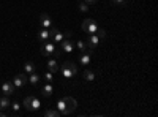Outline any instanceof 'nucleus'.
Returning a JSON list of instances; mask_svg holds the SVG:
<instances>
[{
  "label": "nucleus",
  "instance_id": "bb28decb",
  "mask_svg": "<svg viewBox=\"0 0 158 117\" xmlns=\"http://www.w3.org/2000/svg\"><path fill=\"white\" fill-rule=\"evenodd\" d=\"M111 3L112 5H125L127 0H111Z\"/></svg>",
  "mask_w": 158,
  "mask_h": 117
},
{
  "label": "nucleus",
  "instance_id": "c756f323",
  "mask_svg": "<svg viewBox=\"0 0 158 117\" xmlns=\"http://www.w3.org/2000/svg\"><path fill=\"white\" fill-rule=\"evenodd\" d=\"M3 115H5V112H3V111H0V117H3Z\"/></svg>",
  "mask_w": 158,
  "mask_h": 117
},
{
  "label": "nucleus",
  "instance_id": "2eb2a0df",
  "mask_svg": "<svg viewBox=\"0 0 158 117\" xmlns=\"http://www.w3.org/2000/svg\"><path fill=\"white\" fill-rule=\"evenodd\" d=\"M46 65H48V70L51 73H59V70H60V65H59V62L56 59H48Z\"/></svg>",
  "mask_w": 158,
  "mask_h": 117
},
{
  "label": "nucleus",
  "instance_id": "5701e85b",
  "mask_svg": "<svg viewBox=\"0 0 158 117\" xmlns=\"http://www.w3.org/2000/svg\"><path fill=\"white\" fill-rule=\"evenodd\" d=\"M79 10H81L82 13H87L89 11V5L84 2V0H79Z\"/></svg>",
  "mask_w": 158,
  "mask_h": 117
},
{
  "label": "nucleus",
  "instance_id": "0eeeda50",
  "mask_svg": "<svg viewBox=\"0 0 158 117\" xmlns=\"http://www.w3.org/2000/svg\"><path fill=\"white\" fill-rule=\"evenodd\" d=\"M2 94L6 95V97L15 95V94H16V87H15V84L10 82V81H5V82L2 84Z\"/></svg>",
  "mask_w": 158,
  "mask_h": 117
},
{
  "label": "nucleus",
  "instance_id": "4468645a",
  "mask_svg": "<svg viewBox=\"0 0 158 117\" xmlns=\"http://www.w3.org/2000/svg\"><path fill=\"white\" fill-rule=\"evenodd\" d=\"M97 76H98V71H94V70H90V68L85 67V70H84V81L92 82V81L97 79Z\"/></svg>",
  "mask_w": 158,
  "mask_h": 117
},
{
  "label": "nucleus",
  "instance_id": "a211bd4d",
  "mask_svg": "<svg viewBox=\"0 0 158 117\" xmlns=\"http://www.w3.org/2000/svg\"><path fill=\"white\" fill-rule=\"evenodd\" d=\"M10 98L6 97V95H2L0 97V111H5V109H8L10 108Z\"/></svg>",
  "mask_w": 158,
  "mask_h": 117
},
{
  "label": "nucleus",
  "instance_id": "6e6552de",
  "mask_svg": "<svg viewBox=\"0 0 158 117\" xmlns=\"http://www.w3.org/2000/svg\"><path fill=\"white\" fill-rule=\"evenodd\" d=\"M49 32H51V40L54 41V43H60L62 40H65V35H63V32H60L59 29H56L54 25L49 29Z\"/></svg>",
  "mask_w": 158,
  "mask_h": 117
},
{
  "label": "nucleus",
  "instance_id": "412c9836",
  "mask_svg": "<svg viewBox=\"0 0 158 117\" xmlns=\"http://www.w3.org/2000/svg\"><path fill=\"white\" fill-rule=\"evenodd\" d=\"M44 115L46 117H60V112H59V109H46Z\"/></svg>",
  "mask_w": 158,
  "mask_h": 117
},
{
  "label": "nucleus",
  "instance_id": "4be33fe9",
  "mask_svg": "<svg viewBox=\"0 0 158 117\" xmlns=\"http://www.w3.org/2000/svg\"><path fill=\"white\" fill-rule=\"evenodd\" d=\"M76 46H77V49L81 51V52H85V51H87V44H85V41H82V40H79V41L76 43Z\"/></svg>",
  "mask_w": 158,
  "mask_h": 117
},
{
  "label": "nucleus",
  "instance_id": "423d86ee",
  "mask_svg": "<svg viewBox=\"0 0 158 117\" xmlns=\"http://www.w3.org/2000/svg\"><path fill=\"white\" fill-rule=\"evenodd\" d=\"M13 84H15V87L16 89H22L25 84L29 82V77L25 76V73H21V74H18V76H15V79L11 81Z\"/></svg>",
  "mask_w": 158,
  "mask_h": 117
},
{
  "label": "nucleus",
  "instance_id": "dca6fc26",
  "mask_svg": "<svg viewBox=\"0 0 158 117\" xmlns=\"http://www.w3.org/2000/svg\"><path fill=\"white\" fill-rule=\"evenodd\" d=\"M41 94H43L44 97L52 95V94H54V86H52L51 82H46V84L43 86V89H41Z\"/></svg>",
  "mask_w": 158,
  "mask_h": 117
},
{
  "label": "nucleus",
  "instance_id": "f257e3e1",
  "mask_svg": "<svg viewBox=\"0 0 158 117\" xmlns=\"http://www.w3.org/2000/svg\"><path fill=\"white\" fill-rule=\"evenodd\" d=\"M60 74H62V77L65 81H71L73 79V76H76L77 74V65L76 63H73V62H63V65L60 67Z\"/></svg>",
  "mask_w": 158,
  "mask_h": 117
},
{
  "label": "nucleus",
  "instance_id": "1a4fd4ad",
  "mask_svg": "<svg viewBox=\"0 0 158 117\" xmlns=\"http://www.w3.org/2000/svg\"><path fill=\"white\" fill-rule=\"evenodd\" d=\"M65 98V105H67V115H70L73 111H76L77 108V101L73 97H63Z\"/></svg>",
  "mask_w": 158,
  "mask_h": 117
},
{
  "label": "nucleus",
  "instance_id": "9b49d317",
  "mask_svg": "<svg viewBox=\"0 0 158 117\" xmlns=\"http://www.w3.org/2000/svg\"><path fill=\"white\" fill-rule=\"evenodd\" d=\"M40 25H41L43 29H51L54 24H52L51 16H49V15H46V13H43V15L40 16Z\"/></svg>",
  "mask_w": 158,
  "mask_h": 117
},
{
  "label": "nucleus",
  "instance_id": "39448f33",
  "mask_svg": "<svg viewBox=\"0 0 158 117\" xmlns=\"http://www.w3.org/2000/svg\"><path fill=\"white\" fill-rule=\"evenodd\" d=\"M60 51L63 54H71L74 51V43L70 40V38H65V40L60 41Z\"/></svg>",
  "mask_w": 158,
  "mask_h": 117
},
{
  "label": "nucleus",
  "instance_id": "7ed1b4c3",
  "mask_svg": "<svg viewBox=\"0 0 158 117\" xmlns=\"http://www.w3.org/2000/svg\"><path fill=\"white\" fill-rule=\"evenodd\" d=\"M62 52V51L60 49H57V46H56V43H49V40L48 41H44L43 44H41V54L43 56H59Z\"/></svg>",
  "mask_w": 158,
  "mask_h": 117
},
{
  "label": "nucleus",
  "instance_id": "f03ea898",
  "mask_svg": "<svg viewBox=\"0 0 158 117\" xmlns=\"http://www.w3.org/2000/svg\"><path fill=\"white\" fill-rule=\"evenodd\" d=\"M24 106H25L27 111H38L40 108H41V100H40L38 97H35V95H29L24 100Z\"/></svg>",
  "mask_w": 158,
  "mask_h": 117
},
{
  "label": "nucleus",
  "instance_id": "c85d7f7f",
  "mask_svg": "<svg viewBox=\"0 0 158 117\" xmlns=\"http://www.w3.org/2000/svg\"><path fill=\"white\" fill-rule=\"evenodd\" d=\"M63 35H65V38H70V36H71V32L67 30V32H63Z\"/></svg>",
  "mask_w": 158,
  "mask_h": 117
},
{
  "label": "nucleus",
  "instance_id": "f8f14e48",
  "mask_svg": "<svg viewBox=\"0 0 158 117\" xmlns=\"http://www.w3.org/2000/svg\"><path fill=\"white\" fill-rule=\"evenodd\" d=\"M36 40H38L40 43H44V41L51 40V32H49V29H43V27H41V30H40L38 35H36Z\"/></svg>",
  "mask_w": 158,
  "mask_h": 117
},
{
  "label": "nucleus",
  "instance_id": "b1692460",
  "mask_svg": "<svg viewBox=\"0 0 158 117\" xmlns=\"http://www.w3.org/2000/svg\"><path fill=\"white\" fill-rule=\"evenodd\" d=\"M44 79L48 81V82H52V81H54V73H51L49 70L44 73Z\"/></svg>",
  "mask_w": 158,
  "mask_h": 117
},
{
  "label": "nucleus",
  "instance_id": "9d476101",
  "mask_svg": "<svg viewBox=\"0 0 158 117\" xmlns=\"http://www.w3.org/2000/svg\"><path fill=\"white\" fill-rule=\"evenodd\" d=\"M85 44L89 49H95L98 44H100V38L94 33V35H87L85 36Z\"/></svg>",
  "mask_w": 158,
  "mask_h": 117
},
{
  "label": "nucleus",
  "instance_id": "20e7f679",
  "mask_svg": "<svg viewBox=\"0 0 158 117\" xmlns=\"http://www.w3.org/2000/svg\"><path fill=\"white\" fill-rule=\"evenodd\" d=\"M82 30L87 33V35H94V33H97V30H98V24L95 22V19H85L84 22H82Z\"/></svg>",
  "mask_w": 158,
  "mask_h": 117
},
{
  "label": "nucleus",
  "instance_id": "a878e982",
  "mask_svg": "<svg viewBox=\"0 0 158 117\" xmlns=\"http://www.w3.org/2000/svg\"><path fill=\"white\" fill-rule=\"evenodd\" d=\"M95 35L100 38V40H101V38H106V32H104V29H98Z\"/></svg>",
  "mask_w": 158,
  "mask_h": 117
},
{
  "label": "nucleus",
  "instance_id": "393cba45",
  "mask_svg": "<svg viewBox=\"0 0 158 117\" xmlns=\"http://www.w3.org/2000/svg\"><path fill=\"white\" fill-rule=\"evenodd\" d=\"M10 106H11V109H13V112H18V111L21 109V105H19V103H18V101H15V103H11V105H10Z\"/></svg>",
  "mask_w": 158,
  "mask_h": 117
},
{
  "label": "nucleus",
  "instance_id": "cd10ccee",
  "mask_svg": "<svg viewBox=\"0 0 158 117\" xmlns=\"http://www.w3.org/2000/svg\"><path fill=\"white\" fill-rule=\"evenodd\" d=\"M84 2H85L87 5H94V3H97V0H84Z\"/></svg>",
  "mask_w": 158,
  "mask_h": 117
},
{
  "label": "nucleus",
  "instance_id": "ddd939ff",
  "mask_svg": "<svg viewBox=\"0 0 158 117\" xmlns=\"http://www.w3.org/2000/svg\"><path fill=\"white\" fill-rule=\"evenodd\" d=\"M90 60H92V52L89 51H85V52H81V56H79V63L82 65V67H89L90 65Z\"/></svg>",
  "mask_w": 158,
  "mask_h": 117
},
{
  "label": "nucleus",
  "instance_id": "aec40b11",
  "mask_svg": "<svg viewBox=\"0 0 158 117\" xmlns=\"http://www.w3.org/2000/svg\"><path fill=\"white\" fill-rule=\"evenodd\" d=\"M29 82H30L32 86H36V84L40 82V76H38L36 73H30V76H29Z\"/></svg>",
  "mask_w": 158,
  "mask_h": 117
},
{
  "label": "nucleus",
  "instance_id": "6ab92c4d",
  "mask_svg": "<svg viewBox=\"0 0 158 117\" xmlns=\"http://www.w3.org/2000/svg\"><path fill=\"white\" fill-rule=\"evenodd\" d=\"M24 73L25 74H30V73H35V63L33 62H25L24 63Z\"/></svg>",
  "mask_w": 158,
  "mask_h": 117
},
{
  "label": "nucleus",
  "instance_id": "f3484780",
  "mask_svg": "<svg viewBox=\"0 0 158 117\" xmlns=\"http://www.w3.org/2000/svg\"><path fill=\"white\" fill-rule=\"evenodd\" d=\"M57 109H59L60 115H67V105H65V98H59V101H57Z\"/></svg>",
  "mask_w": 158,
  "mask_h": 117
}]
</instances>
